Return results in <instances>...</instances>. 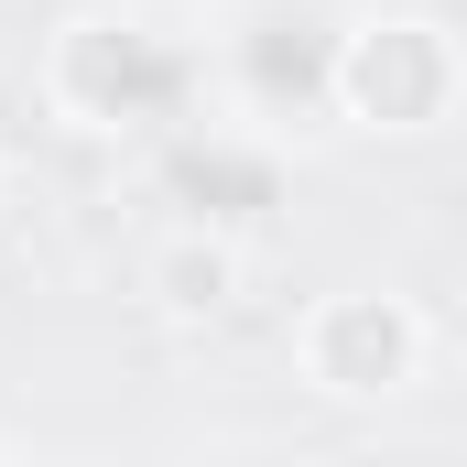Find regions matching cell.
Listing matches in <instances>:
<instances>
[{
	"mask_svg": "<svg viewBox=\"0 0 467 467\" xmlns=\"http://www.w3.org/2000/svg\"><path fill=\"white\" fill-rule=\"evenodd\" d=\"M33 99L77 141H174L207 119V0H77L44 55Z\"/></svg>",
	"mask_w": 467,
	"mask_h": 467,
	"instance_id": "cell-1",
	"label": "cell"
},
{
	"mask_svg": "<svg viewBox=\"0 0 467 467\" xmlns=\"http://www.w3.org/2000/svg\"><path fill=\"white\" fill-rule=\"evenodd\" d=\"M348 0H207V99L283 152H316L337 119V66H348Z\"/></svg>",
	"mask_w": 467,
	"mask_h": 467,
	"instance_id": "cell-2",
	"label": "cell"
},
{
	"mask_svg": "<svg viewBox=\"0 0 467 467\" xmlns=\"http://www.w3.org/2000/svg\"><path fill=\"white\" fill-rule=\"evenodd\" d=\"M467 109V33L446 11H358L348 66H337V119L380 141H424Z\"/></svg>",
	"mask_w": 467,
	"mask_h": 467,
	"instance_id": "cell-3",
	"label": "cell"
},
{
	"mask_svg": "<svg viewBox=\"0 0 467 467\" xmlns=\"http://www.w3.org/2000/svg\"><path fill=\"white\" fill-rule=\"evenodd\" d=\"M294 369H305L316 402H358V413H380V402L424 391V369H435V327H424V305L391 294V283H337V294L305 305V327H294Z\"/></svg>",
	"mask_w": 467,
	"mask_h": 467,
	"instance_id": "cell-4",
	"label": "cell"
},
{
	"mask_svg": "<svg viewBox=\"0 0 467 467\" xmlns=\"http://www.w3.org/2000/svg\"><path fill=\"white\" fill-rule=\"evenodd\" d=\"M163 196L196 218V229H229V239H261L272 207H283V141L250 130V119L207 109L163 141Z\"/></svg>",
	"mask_w": 467,
	"mask_h": 467,
	"instance_id": "cell-5",
	"label": "cell"
},
{
	"mask_svg": "<svg viewBox=\"0 0 467 467\" xmlns=\"http://www.w3.org/2000/svg\"><path fill=\"white\" fill-rule=\"evenodd\" d=\"M239 272H250V239L196 229V218H185V229L141 261V294H152L174 327H207V316H229V305H239Z\"/></svg>",
	"mask_w": 467,
	"mask_h": 467,
	"instance_id": "cell-6",
	"label": "cell"
},
{
	"mask_svg": "<svg viewBox=\"0 0 467 467\" xmlns=\"http://www.w3.org/2000/svg\"><path fill=\"white\" fill-rule=\"evenodd\" d=\"M0 196H11V174H0Z\"/></svg>",
	"mask_w": 467,
	"mask_h": 467,
	"instance_id": "cell-7",
	"label": "cell"
}]
</instances>
